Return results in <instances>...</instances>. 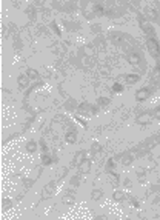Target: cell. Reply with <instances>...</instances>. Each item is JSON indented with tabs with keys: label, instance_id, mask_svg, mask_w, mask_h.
I'll list each match as a JSON object with an SVG mask.
<instances>
[{
	"label": "cell",
	"instance_id": "ba28073f",
	"mask_svg": "<svg viewBox=\"0 0 160 220\" xmlns=\"http://www.w3.org/2000/svg\"><path fill=\"white\" fill-rule=\"evenodd\" d=\"M26 85H28V77L26 76H19V86L26 88Z\"/></svg>",
	"mask_w": 160,
	"mask_h": 220
},
{
	"label": "cell",
	"instance_id": "2e32d148",
	"mask_svg": "<svg viewBox=\"0 0 160 220\" xmlns=\"http://www.w3.org/2000/svg\"><path fill=\"white\" fill-rule=\"evenodd\" d=\"M99 197H102V192L100 191H94L92 192V199L94 200H99Z\"/></svg>",
	"mask_w": 160,
	"mask_h": 220
},
{
	"label": "cell",
	"instance_id": "30bf717a",
	"mask_svg": "<svg viewBox=\"0 0 160 220\" xmlns=\"http://www.w3.org/2000/svg\"><path fill=\"white\" fill-rule=\"evenodd\" d=\"M26 74H28L29 79H37V77H39V74H37L34 69H28V71H26Z\"/></svg>",
	"mask_w": 160,
	"mask_h": 220
},
{
	"label": "cell",
	"instance_id": "8fae6325",
	"mask_svg": "<svg viewBox=\"0 0 160 220\" xmlns=\"http://www.w3.org/2000/svg\"><path fill=\"white\" fill-rule=\"evenodd\" d=\"M26 149H28L29 152L35 151V149H37V143H34V142H29V143H28V146H26Z\"/></svg>",
	"mask_w": 160,
	"mask_h": 220
},
{
	"label": "cell",
	"instance_id": "ffe728a7",
	"mask_svg": "<svg viewBox=\"0 0 160 220\" xmlns=\"http://www.w3.org/2000/svg\"><path fill=\"white\" fill-rule=\"evenodd\" d=\"M39 2H42V0H39Z\"/></svg>",
	"mask_w": 160,
	"mask_h": 220
},
{
	"label": "cell",
	"instance_id": "7a4b0ae2",
	"mask_svg": "<svg viewBox=\"0 0 160 220\" xmlns=\"http://www.w3.org/2000/svg\"><path fill=\"white\" fill-rule=\"evenodd\" d=\"M149 96H151V91L148 88H140L136 93V99L139 100V102H145V100H148Z\"/></svg>",
	"mask_w": 160,
	"mask_h": 220
},
{
	"label": "cell",
	"instance_id": "e0dca14e",
	"mask_svg": "<svg viewBox=\"0 0 160 220\" xmlns=\"http://www.w3.org/2000/svg\"><path fill=\"white\" fill-rule=\"evenodd\" d=\"M122 197H123V194H122L120 191H117V192H114V199H115V200H122Z\"/></svg>",
	"mask_w": 160,
	"mask_h": 220
},
{
	"label": "cell",
	"instance_id": "8992f818",
	"mask_svg": "<svg viewBox=\"0 0 160 220\" xmlns=\"http://www.w3.org/2000/svg\"><path fill=\"white\" fill-rule=\"evenodd\" d=\"M77 140V134L74 132V131H69L68 134H66V142L68 143H74Z\"/></svg>",
	"mask_w": 160,
	"mask_h": 220
},
{
	"label": "cell",
	"instance_id": "d6986e66",
	"mask_svg": "<svg viewBox=\"0 0 160 220\" xmlns=\"http://www.w3.org/2000/svg\"><path fill=\"white\" fill-rule=\"evenodd\" d=\"M157 111H159V113H160V109H157Z\"/></svg>",
	"mask_w": 160,
	"mask_h": 220
},
{
	"label": "cell",
	"instance_id": "7c38bea8",
	"mask_svg": "<svg viewBox=\"0 0 160 220\" xmlns=\"http://www.w3.org/2000/svg\"><path fill=\"white\" fill-rule=\"evenodd\" d=\"M112 91H114V93H122V91H123V86H122L120 83H114Z\"/></svg>",
	"mask_w": 160,
	"mask_h": 220
},
{
	"label": "cell",
	"instance_id": "3957f363",
	"mask_svg": "<svg viewBox=\"0 0 160 220\" xmlns=\"http://www.w3.org/2000/svg\"><path fill=\"white\" fill-rule=\"evenodd\" d=\"M139 80H140V76L139 74H128L125 77V82H126L128 85H134V83H137Z\"/></svg>",
	"mask_w": 160,
	"mask_h": 220
},
{
	"label": "cell",
	"instance_id": "4fadbf2b",
	"mask_svg": "<svg viewBox=\"0 0 160 220\" xmlns=\"http://www.w3.org/2000/svg\"><path fill=\"white\" fill-rule=\"evenodd\" d=\"M94 11H95V14L102 15V14H103V6H102V5H95V6H94Z\"/></svg>",
	"mask_w": 160,
	"mask_h": 220
},
{
	"label": "cell",
	"instance_id": "9c48e42d",
	"mask_svg": "<svg viewBox=\"0 0 160 220\" xmlns=\"http://www.w3.org/2000/svg\"><path fill=\"white\" fill-rule=\"evenodd\" d=\"M137 122H139V123H145V122H151V116H148V114H143V116H140V117L137 118Z\"/></svg>",
	"mask_w": 160,
	"mask_h": 220
},
{
	"label": "cell",
	"instance_id": "5b68a950",
	"mask_svg": "<svg viewBox=\"0 0 160 220\" xmlns=\"http://www.w3.org/2000/svg\"><path fill=\"white\" fill-rule=\"evenodd\" d=\"M140 25H142V29H143L146 34H149V37H154V29H153V26H151L149 23H146V22H142Z\"/></svg>",
	"mask_w": 160,
	"mask_h": 220
},
{
	"label": "cell",
	"instance_id": "52a82bcc",
	"mask_svg": "<svg viewBox=\"0 0 160 220\" xmlns=\"http://www.w3.org/2000/svg\"><path fill=\"white\" fill-rule=\"evenodd\" d=\"M91 169V163H90V160H83V163L80 165V171L82 172H88Z\"/></svg>",
	"mask_w": 160,
	"mask_h": 220
},
{
	"label": "cell",
	"instance_id": "5bb4252c",
	"mask_svg": "<svg viewBox=\"0 0 160 220\" xmlns=\"http://www.w3.org/2000/svg\"><path fill=\"white\" fill-rule=\"evenodd\" d=\"M42 162H43V165H49L51 163V157H48L46 154H43L42 155Z\"/></svg>",
	"mask_w": 160,
	"mask_h": 220
},
{
	"label": "cell",
	"instance_id": "6da1fadb",
	"mask_svg": "<svg viewBox=\"0 0 160 220\" xmlns=\"http://www.w3.org/2000/svg\"><path fill=\"white\" fill-rule=\"evenodd\" d=\"M146 46H148V51L151 52V56H154V57L160 56V45H159V42L154 37H148L146 39Z\"/></svg>",
	"mask_w": 160,
	"mask_h": 220
},
{
	"label": "cell",
	"instance_id": "9a60e30c",
	"mask_svg": "<svg viewBox=\"0 0 160 220\" xmlns=\"http://www.w3.org/2000/svg\"><path fill=\"white\" fill-rule=\"evenodd\" d=\"M51 191H52V185H48V186L45 188V191H43V197H46V196H48V192L51 194Z\"/></svg>",
	"mask_w": 160,
	"mask_h": 220
},
{
	"label": "cell",
	"instance_id": "277c9868",
	"mask_svg": "<svg viewBox=\"0 0 160 220\" xmlns=\"http://www.w3.org/2000/svg\"><path fill=\"white\" fill-rule=\"evenodd\" d=\"M128 62L131 63V65H139V63H140L139 54H136V52H129V54H128Z\"/></svg>",
	"mask_w": 160,
	"mask_h": 220
},
{
	"label": "cell",
	"instance_id": "ac0fdd59",
	"mask_svg": "<svg viewBox=\"0 0 160 220\" xmlns=\"http://www.w3.org/2000/svg\"><path fill=\"white\" fill-rule=\"evenodd\" d=\"M99 100H100L102 105H106V103H108V99H105V97H102V99H99Z\"/></svg>",
	"mask_w": 160,
	"mask_h": 220
}]
</instances>
